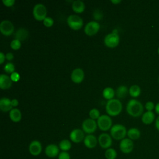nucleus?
I'll return each instance as SVG.
<instances>
[{"instance_id": "a18cd8bd", "label": "nucleus", "mask_w": 159, "mask_h": 159, "mask_svg": "<svg viewBox=\"0 0 159 159\" xmlns=\"http://www.w3.org/2000/svg\"><path fill=\"white\" fill-rule=\"evenodd\" d=\"M157 53H158V55H159V47L158 48V50H157Z\"/></svg>"}, {"instance_id": "58836bf2", "label": "nucleus", "mask_w": 159, "mask_h": 159, "mask_svg": "<svg viewBox=\"0 0 159 159\" xmlns=\"http://www.w3.org/2000/svg\"><path fill=\"white\" fill-rule=\"evenodd\" d=\"M6 58L9 60V61H11L12 60L13 58H14V55L11 52H8L6 53Z\"/></svg>"}, {"instance_id": "1a4fd4ad", "label": "nucleus", "mask_w": 159, "mask_h": 159, "mask_svg": "<svg viewBox=\"0 0 159 159\" xmlns=\"http://www.w3.org/2000/svg\"><path fill=\"white\" fill-rule=\"evenodd\" d=\"M134 148V144L133 140L129 138H125L120 140L119 143L120 150L125 154H129L131 153Z\"/></svg>"}, {"instance_id": "6e6552de", "label": "nucleus", "mask_w": 159, "mask_h": 159, "mask_svg": "<svg viewBox=\"0 0 159 159\" xmlns=\"http://www.w3.org/2000/svg\"><path fill=\"white\" fill-rule=\"evenodd\" d=\"M106 46L109 48H114L117 47L119 43V36L116 33H110L106 35L104 39Z\"/></svg>"}, {"instance_id": "39448f33", "label": "nucleus", "mask_w": 159, "mask_h": 159, "mask_svg": "<svg viewBox=\"0 0 159 159\" xmlns=\"http://www.w3.org/2000/svg\"><path fill=\"white\" fill-rule=\"evenodd\" d=\"M67 24L68 26L75 30L80 29L83 25V20L77 15H70L67 18Z\"/></svg>"}, {"instance_id": "c9c22d12", "label": "nucleus", "mask_w": 159, "mask_h": 159, "mask_svg": "<svg viewBox=\"0 0 159 159\" xmlns=\"http://www.w3.org/2000/svg\"><path fill=\"white\" fill-rule=\"evenodd\" d=\"M58 159H70V155L68 152H61L58 156Z\"/></svg>"}, {"instance_id": "49530a36", "label": "nucleus", "mask_w": 159, "mask_h": 159, "mask_svg": "<svg viewBox=\"0 0 159 159\" xmlns=\"http://www.w3.org/2000/svg\"><path fill=\"white\" fill-rule=\"evenodd\" d=\"M158 83H159V77H158Z\"/></svg>"}, {"instance_id": "cd10ccee", "label": "nucleus", "mask_w": 159, "mask_h": 159, "mask_svg": "<svg viewBox=\"0 0 159 159\" xmlns=\"http://www.w3.org/2000/svg\"><path fill=\"white\" fill-rule=\"evenodd\" d=\"M102 96L106 99H112L114 96V90L111 87H107L104 89L102 91Z\"/></svg>"}, {"instance_id": "20e7f679", "label": "nucleus", "mask_w": 159, "mask_h": 159, "mask_svg": "<svg viewBox=\"0 0 159 159\" xmlns=\"http://www.w3.org/2000/svg\"><path fill=\"white\" fill-rule=\"evenodd\" d=\"M47 12L46 7L41 3L35 4L33 8L34 17L38 21L43 20L47 17Z\"/></svg>"}, {"instance_id": "4468645a", "label": "nucleus", "mask_w": 159, "mask_h": 159, "mask_svg": "<svg viewBox=\"0 0 159 159\" xmlns=\"http://www.w3.org/2000/svg\"><path fill=\"white\" fill-rule=\"evenodd\" d=\"M42 151V146L39 140L32 141L29 146V152L33 156H38Z\"/></svg>"}, {"instance_id": "ddd939ff", "label": "nucleus", "mask_w": 159, "mask_h": 159, "mask_svg": "<svg viewBox=\"0 0 159 159\" xmlns=\"http://www.w3.org/2000/svg\"><path fill=\"white\" fill-rule=\"evenodd\" d=\"M84 134L83 130L80 129H73L70 134V140L76 143H80L84 140Z\"/></svg>"}, {"instance_id": "e433bc0d", "label": "nucleus", "mask_w": 159, "mask_h": 159, "mask_svg": "<svg viewBox=\"0 0 159 159\" xmlns=\"http://www.w3.org/2000/svg\"><path fill=\"white\" fill-rule=\"evenodd\" d=\"M11 79L12 81H15V82H17L20 79V75L19 74L17 73V72H14L12 73L11 75Z\"/></svg>"}, {"instance_id": "bb28decb", "label": "nucleus", "mask_w": 159, "mask_h": 159, "mask_svg": "<svg viewBox=\"0 0 159 159\" xmlns=\"http://www.w3.org/2000/svg\"><path fill=\"white\" fill-rule=\"evenodd\" d=\"M58 147L62 152H68L71 147V143L70 140L67 139H63L60 142Z\"/></svg>"}, {"instance_id": "72a5a7b5", "label": "nucleus", "mask_w": 159, "mask_h": 159, "mask_svg": "<svg viewBox=\"0 0 159 159\" xmlns=\"http://www.w3.org/2000/svg\"><path fill=\"white\" fill-rule=\"evenodd\" d=\"M54 20L53 19L50 17H47L43 20V25L47 27H50L53 25Z\"/></svg>"}, {"instance_id": "9b49d317", "label": "nucleus", "mask_w": 159, "mask_h": 159, "mask_svg": "<svg viewBox=\"0 0 159 159\" xmlns=\"http://www.w3.org/2000/svg\"><path fill=\"white\" fill-rule=\"evenodd\" d=\"M98 143L100 147L104 149H107L111 148L110 147L112 145V140L111 136L107 133H102L100 134L98 139Z\"/></svg>"}, {"instance_id": "412c9836", "label": "nucleus", "mask_w": 159, "mask_h": 159, "mask_svg": "<svg viewBox=\"0 0 159 159\" xmlns=\"http://www.w3.org/2000/svg\"><path fill=\"white\" fill-rule=\"evenodd\" d=\"M28 36H29V32L25 28L18 29L14 34V37L16 39L19 40L20 42L26 40Z\"/></svg>"}, {"instance_id": "c03bdc74", "label": "nucleus", "mask_w": 159, "mask_h": 159, "mask_svg": "<svg viewBox=\"0 0 159 159\" xmlns=\"http://www.w3.org/2000/svg\"><path fill=\"white\" fill-rule=\"evenodd\" d=\"M121 2V1L120 0H112L111 1V2L112 3H113V4H119V3H120Z\"/></svg>"}, {"instance_id": "c756f323", "label": "nucleus", "mask_w": 159, "mask_h": 159, "mask_svg": "<svg viewBox=\"0 0 159 159\" xmlns=\"http://www.w3.org/2000/svg\"><path fill=\"white\" fill-rule=\"evenodd\" d=\"M89 117L93 120L98 119L100 117L99 111L96 108H93L89 111Z\"/></svg>"}, {"instance_id": "6ab92c4d", "label": "nucleus", "mask_w": 159, "mask_h": 159, "mask_svg": "<svg viewBox=\"0 0 159 159\" xmlns=\"http://www.w3.org/2000/svg\"><path fill=\"white\" fill-rule=\"evenodd\" d=\"M155 119V114L153 111H147L142 116V122L145 125L151 124Z\"/></svg>"}, {"instance_id": "f8f14e48", "label": "nucleus", "mask_w": 159, "mask_h": 159, "mask_svg": "<svg viewBox=\"0 0 159 159\" xmlns=\"http://www.w3.org/2000/svg\"><path fill=\"white\" fill-rule=\"evenodd\" d=\"M100 29L99 24L96 21H91L84 27V33L88 36L94 35L98 33Z\"/></svg>"}, {"instance_id": "dca6fc26", "label": "nucleus", "mask_w": 159, "mask_h": 159, "mask_svg": "<svg viewBox=\"0 0 159 159\" xmlns=\"http://www.w3.org/2000/svg\"><path fill=\"white\" fill-rule=\"evenodd\" d=\"M84 77V73L81 68H77L73 70L71 74V79L75 83H80Z\"/></svg>"}, {"instance_id": "c85d7f7f", "label": "nucleus", "mask_w": 159, "mask_h": 159, "mask_svg": "<svg viewBox=\"0 0 159 159\" xmlns=\"http://www.w3.org/2000/svg\"><path fill=\"white\" fill-rule=\"evenodd\" d=\"M104 156L106 159H116L117 156V153L115 149L109 148L105 151Z\"/></svg>"}, {"instance_id": "a211bd4d", "label": "nucleus", "mask_w": 159, "mask_h": 159, "mask_svg": "<svg viewBox=\"0 0 159 159\" xmlns=\"http://www.w3.org/2000/svg\"><path fill=\"white\" fill-rule=\"evenodd\" d=\"M12 81L9 76L4 74L0 75V88L2 89H9L12 86Z\"/></svg>"}, {"instance_id": "7ed1b4c3", "label": "nucleus", "mask_w": 159, "mask_h": 159, "mask_svg": "<svg viewBox=\"0 0 159 159\" xmlns=\"http://www.w3.org/2000/svg\"><path fill=\"white\" fill-rule=\"evenodd\" d=\"M111 135L116 140H122L125 139L127 135V129L122 124H117L112 126L111 128Z\"/></svg>"}, {"instance_id": "f3484780", "label": "nucleus", "mask_w": 159, "mask_h": 159, "mask_svg": "<svg viewBox=\"0 0 159 159\" xmlns=\"http://www.w3.org/2000/svg\"><path fill=\"white\" fill-rule=\"evenodd\" d=\"M98 142V139L93 134H88L85 136L83 140V143L85 147L90 149L96 147Z\"/></svg>"}, {"instance_id": "f704fd0d", "label": "nucleus", "mask_w": 159, "mask_h": 159, "mask_svg": "<svg viewBox=\"0 0 159 159\" xmlns=\"http://www.w3.org/2000/svg\"><path fill=\"white\" fill-rule=\"evenodd\" d=\"M155 104L152 101H147L145 104L147 111H153V110H155Z\"/></svg>"}, {"instance_id": "f257e3e1", "label": "nucleus", "mask_w": 159, "mask_h": 159, "mask_svg": "<svg viewBox=\"0 0 159 159\" xmlns=\"http://www.w3.org/2000/svg\"><path fill=\"white\" fill-rule=\"evenodd\" d=\"M126 111L130 116L138 117L143 114V106L139 101L132 99L127 104Z\"/></svg>"}, {"instance_id": "9d476101", "label": "nucleus", "mask_w": 159, "mask_h": 159, "mask_svg": "<svg viewBox=\"0 0 159 159\" xmlns=\"http://www.w3.org/2000/svg\"><path fill=\"white\" fill-rule=\"evenodd\" d=\"M14 30V27L13 24L8 20H2L0 24V31L2 34L5 36H9L12 34Z\"/></svg>"}, {"instance_id": "393cba45", "label": "nucleus", "mask_w": 159, "mask_h": 159, "mask_svg": "<svg viewBox=\"0 0 159 159\" xmlns=\"http://www.w3.org/2000/svg\"><path fill=\"white\" fill-rule=\"evenodd\" d=\"M129 93L132 98H137L141 94V89L139 85L133 84L129 89Z\"/></svg>"}, {"instance_id": "0eeeda50", "label": "nucleus", "mask_w": 159, "mask_h": 159, "mask_svg": "<svg viewBox=\"0 0 159 159\" xmlns=\"http://www.w3.org/2000/svg\"><path fill=\"white\" fill-rule=\"evenodd\" d=\"M97 127V122L95 121V120L91 118L85 119L82 123V129L83 132L88 134L94 133L96 130Z\"/></svg>"}, {"instance_id": "473e14b6", "label": "nucleus", "mask_w": 159, "mask_h": 159, "mask_svg": "<svg viewBox=\"0 0 159 159\" xmlns=\"http://www.w3.org/2000/svg\"><path fill=\"white\" fill-rule=\"evenodd\" d=\"M93 16L94 19H95L96 20H100L103 17V14L100 9H96L93 12Z\"/></svg>"}, {"instance_id": "7c9ffc66", "label": "nucleus", "mask_w": 159, "mask_h": 159, "mask_svg": "<svg viewBox=\"0 0 159 159\" xmlns=\"http://www.w3.org/2000/svg\"><path fill=\"white\" fill-rule=\"evenodd\" d=\"M4 71L7 73H12L15 70V66L14 65L11 63V62H9L7 63H6V65L4 66Z\"/></svg>"}, {"instance_id": "4be33fe9", "label": "nucleus", "mask_w": 159, "mask_h": 159, "mask_svg": "<svg viewBox=\"0 0 159 159\" xmlns=\"http://www.w3.org/2000/svg\"><path fill=\"white\" fill-rule=\"evenodd\" d=\"M127 135L129 139L132 140H135L140 137L141 133L139 129L135 127L130 128L127 132Z\"/></svg>"}, {"instance_id": "5701e85b", "label": "nucleus", "mask_w": 159, "mask_h": 159, "mask_svg": "<svg viewBox=\"0 0 159 159\" xmlns=\"http://www.w3.org/2000/svg\"><path fill=\"white\" fill-rule=\"evenodd\" d=\"M72 9L76 13H82L85 9V4L82 1L76 0L72 2Z\"/></svg>"}, {"instance_id": "ea45409f", "label": "nucleus", "mask_w": 159, "mask_h": 159, "mask_svg": "<svg viewBox=\"0 0 159 159\" xmlns=\"http://www.w3.org/2000/svg\"><path fill=\"white\" fill-rule=\"evenodd\" d=\"M5 58H6L5 55H4L2 52H1V53H0V63H1V64H2V63H3V62H4V60H5Z\"/></svg>"}, {"instance_id": "f03ea898", "label": "nucleus", "mask_w": 159, "mask_h": 159, "mask_svg": "<svg viewBox=\"0 0 159 159\" xmlns=\"http://www.w3.org/2000/svg\"><path fill=\"white\" fill-rule=\"evenodd\" d=\"M122 109V104L119 99H112L108 100L106 106V111L107 114L111 116L119 115Z\"/></svg>"}, {"instance_id": "4c0bfd02", "label": "nucleus", "mask_w": 159, "mask_h": 159, "mask_svg": "<svg viewBox=\"0 0 159 159\" xmlns=\"http://www.w3.org/2000/svg\"><path fill=\"white\" fill-rule=\"evenodd\" d=\"M2 3L6 7H11L15 3L14 0H2Z\"/></svg>"}, {"instance_id": "2f4dec72", "label": "nucleus", "mask_w": 159, "mask_h": 159, "mask_svg": "<svg viewBox=\"0 0 159 159\" xmlns=\"http://www.w3.org/2000/svg\"><path fill=\"white\" fill-rule=\"evenodd\" d=\"M10 46H11V47L13 50H19V49L20 48V47H21V42L19 41V40L14 39V40H12V42H11Z\"/></svg>"}, {"instance_id": "a19ab883", "label": "nucleus", "mask_w": 159, "mask_h": 159, "mask_svg": "<svg viewBox=\"0 0 159 159\" xmlns=\"http://www.w3.org/2000/svg\"><path fill=\"white\" fill-rule=\"evenodd\" d=\"M155 126L156 129L159 131V116L156 118L155 122Z\"/></svg>"}, {"instance_id": "aec40b11", "label": "nucleus", "mask_w": 159, "mask_h": 159, "mask_svg": "<svg viewBox=\"0 0 159 159\" xmlns=\"http://www.w3.org/2000/svg\"><path fill=\"white\" fill-rule=\"evenodd\" d=\"M11 100L7 98H2L0 99V109L2 112L11 111L12 109Z\"/></svg>"}, {"instance_id": "b1692460", "label": "nucleus", "mask_w": 159, "mask_h": 159, "mask_svg": "<svg viewBox=\"0 0 159 159\" xmlns=\"http://www.w3.org/2000/svg\"><path fill=\"white\" fill-rule=\"evenodd\" d=\"M9 117L12 121L14 122H18L21 120L22 118L21 112L19 109L14 108L9 112Z\"/></svg>"}, {"instance_id": "37998d69", "label": "nucleus", "mask_w": 159, "mask_h": 159, "mask_svg": "<svg viewBox=\"0 0 159 159\" xmlns=\"http://www.w3.org/2000/svg\"><path fill=\"white\" fill-rule=\"evenodd\" d=\"M155 112L157 114H158L159 116V102L155 104Z\"/></svg>"}, {"instance_id": "79ce46f5", "label": "nucleus", "mask_w": 159, "mask_h": 159, "mask_svg": "<svg viewBox=\"0 0 159 159\" xmlns=\"http://www.w3.org/2000/svg\"><path fill=\"white\" fill-rule=\"evenodd\" d=\"M11 103H12V105L13 107H16L19 104V101L16 99H13L11 100Z\"/></svg>"}, {"instance_id": "423d86ee", "label": "nucleus", "mask_w": 159, "mask_h": 159, "mask_svg": "<svg viewBox=\"0 0 159 159\" xmlns=\"http://www.w3.org/2000/svg\"><path fill=\"white\" fill-rule=\"evenodd\" d=\"M98 127L102 131H107L112 127V119L107 115H101L97 120Z\"/></svg>"}, {"instance_id": "a878e982", "label": "nucleus", "mask_w": 159, "mask_h": 159, "mask_svg": "<svg viewBox=\"0 0 159 159\" xmlns=\"http://www.w3.org/2000/svg\"><path fill=\"white\" fill-rule=\"evenodd\" d=\"M129 93V89L126 86L121 85L117 88L116 90V95L119 98H125Z\"/></svg>"}, {"instance_id": "2eb2a0df", "label": "nucleus", "mask_w": 159, "mask_h": 159, "mask_svg": "<svg viewBox=\"0 0 159 159\" xmlns=\"http://www.w3.org/2000/svg\"><path fill=\"white\" fill-rule=\"evenodd\" d=\"M59 147L55 144H49L45 148V153L49 158H55L58 156Z\"/></svg>"}]
</instances>
